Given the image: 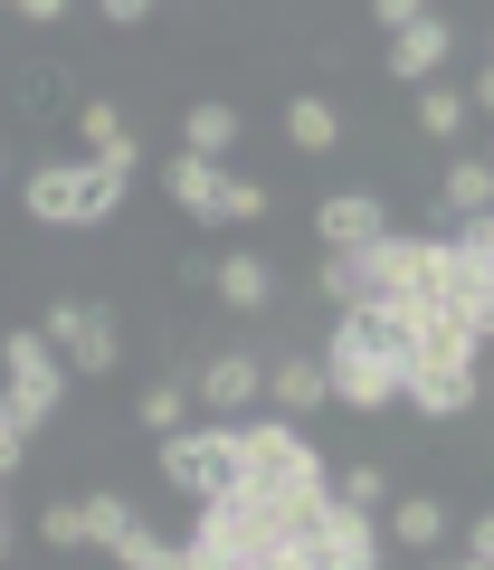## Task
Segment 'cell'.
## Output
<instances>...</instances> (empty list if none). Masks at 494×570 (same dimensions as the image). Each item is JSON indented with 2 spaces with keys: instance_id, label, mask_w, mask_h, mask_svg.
I'll return each instance as SVG.
<instances>
[{
  "instance_id": "obj_1",
  "label": "cell",
  "mask_w": 494,
  "mask_h": 570,
  "mask_svg": "<svg viewBox=\"0 0 494 570\" xmlns=\"http://www.w3.org/2000/svg\"><path fill=\"white\" fill-rule=\"evenodd\" d=\"M324 504H333V475L305 428L286 409L238 419V475L200 494L181 570H324Z\"/></svg>"
},
{
  "instance_id": "obj_2",
  "label": "cell",
  "mask_w": 494,
  "mask_h": 570,
  "mask_svg": "<svg viewBox=\"0 0 494 570\" xmlns=\"http://www.w3.org/2000/svg\"><path fill=\"white\" fill-rule=\"evenodd\" d=\"M324 381H333V409H391L409 400V343L391 333V314L370 305H333V333H324Z\"/></svg>"
},
{
  "instance_id": "obj_3",
  "label": "cell",
  "mask_w": 494,
  "mask_h": 570,
  "mask_svg": "<svg viewBox=\"0 0 494 570\" xmlns=\"http://www.w3.org/2000/svg\"><path fill=\"white\" fill-rule=\"evenodd\" d=\"M134 171H144L134 142H124V153H77V163H39L20 181V209L39 228H96V219H115V209H124Z\"/></svg>"
},
{
  "instance_id": "obj_4",
  "label": "cell",
  "mask_w": 494,
  "mask_h": 570,
  "mask_svg": "<svg viewBox=\"0 0 494 570\" xmlns=\"http://www.w3.org/2000/svg\"><path fill=\"white\" fill-rule=\"evenodd\" d=\"M162 190H171V209H190V219H209V228H247L257 209H267L257 181H238L219 153H190V142L162 163Z\"/></svg>"
},
{
  "instance_id": "obj_5",
  "label": "cell",
  "mask_w": 494,
  "mask_h": 570,
  "mask_svg": "<svg viewBox=\"0 0 494 570\" xmlns=\"http://www.w3.org/2000/svg\"><path fill=\"white\" fill-rule=\"evenodd\" d=\"M67 381H77V362H67L48 333H10V343H0V390L20 400L29 428H48V419L67 409Z\"/></svg>"
},
{
  "instance_id": "obj_6",
  "label": "cell",
  "mask_w": 494,
  "mask_h": 570,
  "mask_svg": "<svg viewBox=\"0 0 494 570\" xmlns=\"http://www.w3.org/2000/svg\"><path fill=\"white\" fill-rule=\"evenodd\" d=\"M162 475L190 494V504L219 494L228 475H238V419H219V428H190V419H181V428L162 438Z\"/></svg>"
},
{
  "instance_id": "obj_7",
  "label": "cell",
  "mask_w": 494,
  "mask_h": 570,
  "mask_svg": "<svg viewBox=\"0 0 494 570\" xmlns=\"http://www.w3.org/2000/svg\"><path fill=\"white\" fill-rule=\"evenodd\" d=\"M48 343L77 362V381H105V371L124 362V333H115V314L105 305H86V295H58L48 305Z\"/></svg>"
},
{
  "instance_id": "obj_8",
  "label": "cell",
  "mask_w": 494,
  "mask_h": 570,
  "mask_svg": "<svg viewBox=\"0 0 494 570\" xmlns=\"http://www.w3.org/2000/svg\"><path fill=\"white\" fill-rule=\"evenodd\" d=\"M447 276H456V305H466V324L494 343V209L456 219V238H447Z\"/></svg>"
},
{
  "instance_id": "obj_9",
  "label": "cell",
  "mask_w": 494,
  "mask_h": 570,
  "mask_svg": "<svg viewBox=\"0 0 494 570\" xmlns=\"http://www.w3.org/2000/svg\"><path fill=\"white\" fill-rule=\"evenodd\" d=\"M267 400V362H257V352H219V362H200V409L209 419H247V409Z\"/></svg>"
},
{
  "instance_id": "obj_10",
  "label": "cell",
  "mask_w": 494,
  "mask_h": 570,
  "mask_svg": "<svg viewBox=\"0 0 494 570\" xmlns=\"http://www.w3.org/2000/svg\"><path fill=\"white\" fill-rule=\"evenodd\" d=\"M209 285H219V305L228 314H276V266L257 257V247H228V257H209Z\"/></svg>"
},
{
  "instance_id": "obj_11",
  "label": "cell",
  "mask_w": 494,
  "mask_h": 570,
  "mask_svg": "<svg viewBox=\"0 0 494 570\" xmlns=\"http://www.w3.org/2000/svg\"><path fill=\"white\" fill-rule=\"evenodd\" d=\"M447 48H456V29L437 20V10H428V20H409V29H391V77L399 86H428L437 67H447Z\"/></svg>"
},
{
  "instance_id": "obj_12",
  "label": "cell",
  "mask_w": 494,
  "mask_h": 570,
  "mask_svg": "<svg viewBox=\"0 0 494 570\" xmlns=\"http://www.w3.org/2000/svg\"><path fill=\"white\" fill-rule=\"evenodd\" d=\"M381 228H391V219H381V200H370V190H333V200L314 209V238H324V247H370Z\"/></svg>"
},
{
  "instance_id": "obj_13",
  "label": "cell",
  "mask_w": 494,
  "mask_h": 570,
  "mask_svg": "<svg viewBox=\"0 0 494 570\" xmlns=\"http://www.w3.org/2000/svg\"><path fill=\"white\" fill-rule=\"evenodd\" d=\"M267 400L286 409V419H314V409L333 400V381H324V352H286V362L267 371Z\"/></svg>"
},
{
  "instance_id": "obj_14",
  "label": "cell",
  "mask_w": 494,
  "mask_h": 570,
  "mask_svg": "<svg viewBox=\"0 0 494 570\" xmlns=\"http://www.w3.org/2000/svg\"><path fill=\"white\" fill-rule=\"evenodd\" d=\"M381 532H391V551H437L447 542V504L437 494H391L381 504Z\"/></svg>"
},
{
  "instance_id": "obj_15",
  "label": "cell",
  "mask_w": 494,
  "mask_h": 570,
  "mask_svg": "<svg viewBox=\"0 0 494 570\" xmlns=\"http://www.w3.org/2000/svg\"><path fill=\"white\" fill-rule=\"evenodd\" d=\"M86 532H96V551H105V561H134V542H144V513H134V504H124V494H86Z\"/></svg>"
},
{
  "instance_id": "obj_16",
  "label": "cell",
  "mask_w": 494,
  "mask_h": 570,
  "mask_svg": "<svg viewBox=\"0 0 494 570\" xmlns=\"http://www.w3.org/2000/svg\"><path fill=\"white\" fill-rule=\"evenodd\" d=\"M437 200H447V219H475V209H494V163H485V153H456L447 181H437Z\"/></svg>"
},
{
  "instance_id": "obj_17",
  "label": "cell",
  "mask_w": 494,
  "mask_h": 570,
  "mask_svg": "<svg viewBox=\"0 0 494 570\" xmlns=\"http://www.w3.org/2000/svg\"><path fill=\"white\" fill-rule=\"evenodd\" d=\"M181 142H190V153H219V163H228V153H238V105H228V96H200V105L181 115Z\"/></svg>"
},
{
  "instance_id": "obj_18",
  "label": "cell",
  "mask_w": 494,
  "mask_h": 570,
  "mask_svg": "<svg viewBox=\"0 0 494 570\" xmlns=\"http://www.w3.org/2000/svg\"><path fill=\"white\" fill-rule=\"evenodd\" d=\"M286 142L295 153H333V142H343V105L333 96H295L286 105Z\"/></svg>"
},
{
  "instance_id": "obj_19",
  "label": "cell",
  "mask_w": 494,
  "mask_h": 570,
  "mask_svg": "<svg viewBox=\"0 0 494 570\" xmlns=\"http://www.w3.org/2000/svg\"><path fill=\"white\" fill-rule=\"evenodd\" d=\"M466 115H475L466 86H437V77H428V96H418V134H428V142H456V134H466Z\"/></svg>"
},
{
  "instance_id": "obj_20",
  "label": "cell",
  "mask_w": 494,
  "mask_h": 570,
  "mask_svg": "<svg viewBox=\"0 0 494 570\" xmlns=\"http://www.w3.org/2000/svg\"><path fill=\"white\" fill-rule=\"evenodd\" d=\"M39 542L48 551H96V532H86V494H67V504L39 513Z\"/></svg>"
},
{
  "instance_id": "obj_21",
  "label": "cell",
  "mask_w": 494,
  "mask_h": 570,
  "mask_svg": "<svg viewBox=\"0 0 494 570\" xmlns=\"http://www.w3.org/2000/svg\"><path fill=\"white\" fill-rule=\"evenodd\" d=\"M134 419H144V428H152V438H171V428H181V419H190V390H181V381H152V390H144V400H134Z\"/></svg>"
},
{
  "instance_id": "obj_22",
  "label": "cell",
  "mask_w": 494,
  "mask_h": 570,
  "mask_svg": "<svg viewBox=\"0 0 494 570\" xmlns=\"http://www.w3.org/2000/svg\"><path fill=\"white\" fill-rule=\"evenodd\" d=\"M77 134H86V153H124V142H134V134H124V115H115L105 96L77 105Z\"/></svg>"
},
{
  "instance_id": "obj_23",
  "label": "cell",
  "mask_w": 494,
  "mask_h": 570,
  "mask_svg": "<svg viewBox=\"0 0 494 570\" xmlns=\"http://www.w3.org/2000/svg\"><path fill=\"white\" fill-rule=\"evenodd\" d=\"M29 438H39V428H29V419H20V400H10V390H0V475H20Z\"/></svg>"
},
{
  "instance_id": "obj_24",
  "label": "cell",
  "mask_w": 494,
  "mask_h": 570,
  "mask_svg": "<svg viewBox=\"0 0 494 570\" xmlns=\"http://www.w3.org/2000/svg\"><path fill=\"white\" fill-rule=\"evenodd\" d=\"M343 494H352V504H370V513H381V504H391V475H381V466H352V475H343Z\"/></svg>"
},
{
  "instance_id": "obj_25",
  "label": "cell",
  "mask_w": 494,
  "mask_h": 570,
  "mask_svg": "<svg viewBox=\"0 0 494 570\" xmlns=\"http://www.w3.org/2000/svg\"><path fill=\"white\" fill-rule=\"evenodd\" d=\"M370 20H381V29H409V20H428V0H370Z\"/></svg>"
},
{
  "instance_id": "obj_26",
  "label": "cell",
  "mask_w": 494,
  "mask_h": 570,
  "mask_svg": "<svg viewBox=\"0 0 494 570\" xmlns=\"http://www.w3.org/2000/svg\"><path fill=\"white\" fill-rule=\"evenodd\" d=\"M456 561H466V570H494V513L466 532V551H456Z\"/></svg>"
},
{
  "instance_id": "obj_27",
  "label": "cell",
  "mask_w": 494,
  "mask_h": 570,
  "mask_svg": "<svg viewBox=\"0 0 494 570\" xmlns=\"http://www.w3.org/2000/svg\"><path fill=\"white\" fill-rule=\"evenodd\" d=\"M96 10H105V20H115V29H134V20H152L162 0H96Z\"/></svg>"
},
{
  "instance_id": "obj_28",
  "label": "cell",
  "mask_w": 494,
  "mask_h": 570,
  "mask_svg": "<svg viewBox=\"0 0 494 570\" xmlns=\"http://www.w3.org/2000/svg\"><path fill=\"white\" fill-rule=\"evenodd\" d=\"M0 10H20V20H39V29H48V20H67V0H0Z\"/></svg>"
},
{
  "instance_id": "obj_29",
  "label": "cell",
  "mask_w": 494,
  "mask_h": 570,
  "mask_svg": "<svg viewBox=\"0 0 494 570\" xmlns=\"http://www.w3.org/2000/svg\"><path fill=\"white\" fill-rule=\"evenodd\" d=\"M466 96H475V115H494V58H485V77H475Z\"/></svg>"
},
{
  "instance_id": "obj_30",
  "label": "cell",
  "mask_w": 494,
  "mask_h": 570,
  "mask_svg": "<svg viewBox=\"0 0 494 570\" xmlns=\"http://www.w3.org/2000/svg\"><path fill=\"white\" fill-rule=\"evenodd\" d=\"M0 561H10V504H0Z\"/></svg>"
},
{
  "instance_id": "obj_31",
  "label": "cell",
  "mask_w": 494,
  "mask_h": 570,
  "mask_svg": "<svg viewBox=\"0 0 494 570\" xmlns=\"http://www.w3.org/2000/svg\"><path fill=\"white\" fill-rule=\"evenodd\" d=\"M0 181H10V153H0Z\"/></svg>"
},
{
  "instance_id": "obj_32",
  "label": "cell",
  "mask_w": 494,
  "mask_h": 570,
  "mask_svg": "<svg viewBox=\"0 0 494 570\" xmlns=\"http://www.w3.org/2000/svg\"><path fill=\"white\" fill-rule=\"evenodd\" d=\"M485 58H494V48H485Z\"/></svg>"
},
{
  "instance_id": "obj_33",
  "label": "cell",
  "mask_w": 494,
  "mask_h": 570,
  "mask_svg": "<svg viewBox=\"0 0 494 570\" xmlns=\"http://www.w3.org/2000/svg\"><path fill=\"white\" fill-rule=\"evenodd\" d=\"M485 163H494V153H485Z\"/></svg>"
}]
</instances>
